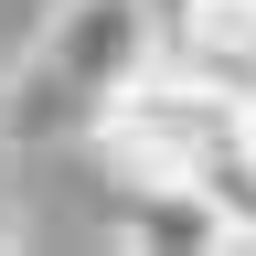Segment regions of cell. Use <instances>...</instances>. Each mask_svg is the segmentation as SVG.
I'll list each match as a JSON object with an SVG mask.
<instances>
[{
    "label": "cell",
    "instance_id": "cell-1",
    "mask_svg": "<svg viewBox=\"0 0 256 256\" xmlns=\"http://www.w3.org/2000/svg\"><path fill=\"white\" fill-rule=\"evenodd\" d=\"M96 139H107V160H118L128 182L214 171V160H235V150H246V96H235V86H214L203 64L160 54V64H139V75L96 107Z\"/></svg>",
    "mask_w": 256,
    "mask_h": 256
},
{
    "label": "cell",
    "instance_id": "cell-2",
    "mask_svg": "<svg viewBox=\"0 0 256 256\" xmlns=\"http://www.w3.org/2000/svg\"><path fill=\"white\" fill-rule=\"evenodd\" d=\"M139 64H160L139 0H64V22H54V43H43V75H64L86 107H107Z\"/></svg>",
    "mask_w": 256,
    "mask_h": 256
},
{
    "label": "cell",
    "instance_id": "cell-3",
    "mask_svg": "<svg viewBox=\"0 0 256 256\" xmlns=\"http://www.w3.org/2000/svg\"><path fill=\"white\" fill-rule=\"evenodd\" d=\"M246 160H256V96H246Z\"/></svg>",
    "mask_w": 256,
    "mask_h": 256
}]
</instances>
